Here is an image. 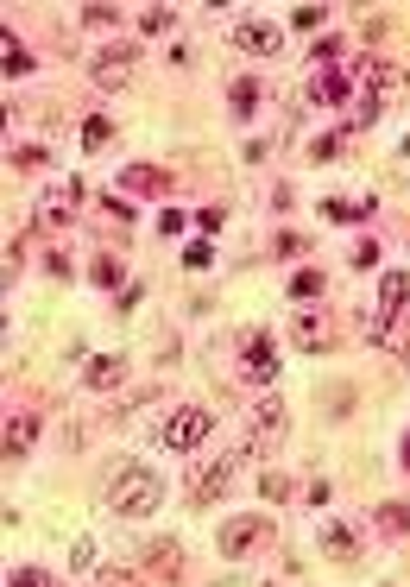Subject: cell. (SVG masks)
<instances>
[{"instance_id": "obj_13", "label": "cell", "mask_w": 410, "mask_h": 587, "mask_svg": "<svg viewBox=\"0 0 410 587\" xmlns=\"http://www.w3.org/2000/svg\"><path fill=\"white\" fill-rule=\"evenodd\" d=\"M272 442H284V405L266 398V405L253 411V442H247V455H266Z\"/></svg>"}, {"instance_id": "obj_32", "label": "cell", "mask_w": 410, "mask_h": 587, "mask_svg": "<svg viewBox=\"0 0 410 587\" xmlns=\"http://www.w3.org/2000/svg\"><path fill=\"white\" fill-rule=\"evenodd\" d=\"M354 266H360V272H373V266H379V247H373V240H360V247H354Z\"/></svg>"}, {"instance_id": "obj_6", "label": "cell", "mask_w": 410, "mask_h": 587, "mask_svg": "<svg viewBox=\"0 0 410 587\" xmlns=\"http://www.w3.org/2000/svg\"><path fill=\"white\" fill-rule=\"evenodd\" d=\"M76 209H83V183L63 177V183H51V190L38 196V228H44V234H51V228H70Z\"/></svg>"}, {"instance_id": "obj_18", "label": "cell", "mask_w": 410, "mask_h": 587, "mask_svg": "<svg viewBox=\"0 0 410 587\" xmlns=\"http://www.w3.org/2000/svg\"><path fill=\"white\" fill-rule=\"evenodd\" d=\"M228 108H234V121H253V108H259V83H253V76H234Z\"/></svg>"}, {"instance_id": "obj_22", "label": "cell", "mask_w": 410, "mask_h": 587, "mask_svg": "<svg viewBox=\"0 0 410 587\" xmlns=\"http://www.w3.org/2000/svg\"><path fill=\"white\" fill-rule=\"evenodd\" d=\"M379 531H392V537H410V512H405V505H379Z\"/></svg>"}, {"instance_id": "obj_9", "label": "cell", "mask_w": 410, "mask_h": 587, "mask_svg": "<svg viewBox=\"0 0 410 587\" xmlns=\"http://www.w3.org/2000/svg\"><path fill=\"white\" fill-rule=\"evenodd\" d=\"M228 38H234V51H247V57H272L278 44H284V32H278L272 19H240Z\"/></svg>"}, {"instance_id": "obj_37", "label": "cell", "mask_w": 410, "mask_h": 587, "mask_svg": "<svg viewBox=\"0 0 410 587\" xmlns=\"http://www.w3.org/2000/svg\"><path fill=\"white\" fill-rule=\"evenodd\" d=\"M398 455H405V467H410V436H405V448H398Z\"/></svg>"}, {"instance_id": "obj_24", "label": "cell", "mask_w": 410, "mask_h": 587, "mask_svg": "<svg viewBox=\"0 0 410 587\" xmlns=\"http://www.w3.org/2000/svg\"><path fill=\"white\" fill-rule=\"evenodd\" d=\"M0 64H6V76H25V70H32V51L6 38V57H0Z\"/></svg>"}, {"instance_id": "obj_21", "label": "cell", "mask_w": 410, "mask_h": 587, "mask_svg": "<svg viewBox=\"0 0 410 587\" xmlns=\"http://www.w3.org/2000/svg\"><path fill=\"white\" fill-rule=\"evenodd\" d=\"M297 347H309V354H322V347H328V335H322V322H316V316H303V322H297Z\"/></svg>"}, {"instance_id": "obj_7", "label": "cell", "mask_w": 410, "mask_h": 587, "mask_svg": "<svg viewBox=\"0 0 410 587\" xmlns=\"http://www.w3.org/2000/svg\"><path fill=\"white\" fill-rule=\"evenodd\" d=\"M266 537H278L272 518H228V524H221V556H234V563H240V556H253Z\"/></svg>"}, {"instance_id": "obj_34", "label": "cell", "mask_w": 410, "mask_h": 587, "mask_svg": "<svg viewBox=\"0 0 410 587\" xmlns=\"http://www.w3.org/2000/svg\"><path fill=\"white\" fill-rule=\"evenodd\" d=\"M196 221H202V228H209V234H215V228H221V221H228V209H221V202H209V209H202V215H196Z\"/></svg>"}, {"instance_id": "obj_23", "label": "cell", "mask_w": 410, "mask_h": 587, "mask_svg": "<svg viewBox=\"0 0 410 587\" xmlns=\"http://www.w3.org/2000/svg\"><path fill=\"white\" fill-rule=\"evenodd\" d=\"M108 140H114L108 121H89V127H83V152H108Z\"/></svg>"}, {"instance_id": "obj_2", "label": "cell", "mask_w": 410, "mask_h": 587, "mask_svg": "<svg viewBox=\"0 0 410 587\" xmlns=\"http://www.w3.org/2000/svg\"><path fill=\"white\" fill-rule=\"evenodd\" d=\"M215 436V417L202 411V405H177V411H164L158 417V448H171V455H190V448H202V442Z\"/></svg>"}, {"instance_id": "obj_10", "label": "cell", "mask_w": 410, "mask_h": 587, "mask_svg": "<svg viewBox=\"0 0 410 587\" xmlns=\"http://www.w3.org/2000/svg\"><path fill=\"white\" fill-rule=\"evenodd\" d=\"M316 550H322L328 563H360V550H366V543H360V531H354V524H341V518H335V524H322V531H316Z\"/></svg>"}, {"instance_id": "obj_14", "label": "cell", "mask_w": 410, "mask_h": 587, "mask_svg": "<svg viewBox=\"0 0 410 587\" xmlns=\"http://www.w3.org/2000/svg\"><path fill=\"white\" fill-rule=\"evenodd\" d=\"M121 379H127V360H121V354H102V360H89V373H83L89 392H114Z\"/></svg>"}, {"instance_id": "obj_36", "label": "cell", "mask_w": 410, "mask_h": 587, "mask_svg": "<svg viewBox=\"0 0 410 587\" xmlns=\"http://www.w3.org/2000/svg\"><path fill=\"white\" fill-rule=\"evenodd\" d=\"M335 152H341V140H335V133H328V140H309V158H335Z\"/></svg>"}, {"instance_id": "obj_26", "label": "cell", "mask_w": 410, "mask_h": 587, "mask_svg": "<svg viewBox=\"0 0 410 587\" xmlns=\"http://www.w3.org/2000/svg\"><path fill=\"white\" fill-rule=\"evenodd\" d=\"M209 259H215V247H209V240H190V247H183V266H190V272H202Z\"/></svg>"}, {"instance_id": "obj_20", "label": "cell", "mask_w": 410, "mask_h": 587, "mask_svg": "<svg viewBox=\"0 0 410 587\" xmlns=\"http://www.w3.org/2000/svg\"><path fill=\"white\" fill-rule=\"evenodd\" d=\"M322 285H328V279H322L316 266H303V272H290V297H297V303H309V297H322Z\"/></svg>"}, {"instance_id": "obj_35", "label": "cell", "mask_w": 410, "mask_h": 587, "mask_svg": "<svg viewBox=\"0 0 410 587\" xmlns=\"http://www.w3.org/2000/svg\"><path fill=\"white\" fill-rule=\"evenodd\" d=\"M158 234H183V209H164L158 215Z\"/></svg>"}, {"instance_id": "obj_39", "label": "cell", "mask_w": 410, "mask_h": 587, "mask_svg": "<svg viewBox=\"0 0 410 587\" xmlns=\"http://www.w3.org/2000/svg\"><path fill=\"white\" fill-rule=\"evenodd\" d=\"M266 587H278V582H266Z\"/></svg>"}, {"instance_id": "obj_17", "label": "cell", "mask_w": 410, "mask_h": 587, "mask_svg": "<svg viewBox=\"0 0 410 587\" xmlns=\"http://www.w3.org/2000/svg\"><path fill=\"white\" fill-rule=\"evenodd\" d=\"M145 569L164 575V582H177V575H183V550H177L171 537H164V543H145Z\"/></svg>"}, {"instance_id": "obj_16", "label": "cell", "mask_w": 410, "mask_h": 587, "mask_svg": "<svg viewBox=\"0 0 410 587\" xmlns=\"http://www.w3.org/2000/svg\"><path fill=\"white\" fill-rule=\"evenodd\" d=\"M32 442H38V417H25V411H19V417H6V430H0V448H6V461H13V455H25Z\"/></svg>"}, {"instance_id": "obj_8", "label": "cell", "mask_w": 410, "mask_h": 587, "mask_svg": "<svg viewBox=\"0 0 410 587\" xmlns=\"http://www.w3.org/2000/svg\"><path fill=\"white\" fill-rule=\"evenodd\" d=\"M405 303H410V272H386V279H379V322H373V341H386V328L398 322Z\"/></svg>"}, {"instance_id": "obj_5", "label": "cell", "mask_w": 410, "mask_h": 587, "mask_svg": "<svg viewBox=\"0 0 410 587\" xmlns=\"http://www.w3.org/2000/svg\"><path fill=\"white\" fill-rule=\"evenodd\" d=\"M139 70V51L133 44H108V51H95L89 57V76H95V89H127Z\"/></svg>"}, {"instance_id": "obj_4", "label": "cell", "mask_w": 410, "mask_h": 587, "mask_svg": "<svg viewBox=\"0 0 410 587\" xmlns=\"http://www.w3.org/2000/svg\"><path fill=\"white\" fill-rule=\"evenodd\" d=\"M240 379H247V386H278V347L259 328L240 335Z\"/></svg>"}, {"instance_id": "obj_15", "label": "cell", "mask_w": 410, "mask_h": 587, "mask_svg": "<svg viewBox=\"0 0 410 587\" xmlns=\"http://www.w3.org/2000/svg\"><path fill=\"white\" fill-rule=\"evenodd\" d=\"M121 183H127V196H164V183H171V177H164L158 164H127V171H121Z\"/></svg>"}, {"instance_id": "obj_19", "label": "cell", "mask_w": 410, "mask_h": 587, "mask_svg": "<svg viewBox=\"0 0 410 587\" xmlns=\"http://www.w3.org/2000/svg\"><path fill=\"white\" fill-rule=\"evenodd\" d=\"M139 32H145V38H164V32H177V13H171V6H145V13H139Z\"/></svg>"}, {"instance_id": "obj_31", "label": "cell", "mask_w": 410, "mask_h": 587, "mask_svg": "<svg viewBox=\"0 0 410 587\" xmlns=\"http://www.w3.org/2000/svg\"><path fill=\"white\" fill-rule=\"evenodd\" d=\"M259 493H266V499H290V480H284V474H266Z\"/></svg>"}, {"instance_id": "obj_33", "label": "cell", "mask_w": 410, "mask_h": 587, "mask_svg": "<svg viewBox=\"0 0 410 587\" xmlns=\"http://www.w3.org/2000/svg\"><path fill=\"white\" fill-rule=\"evenodd\" d=\"M83 25H114V6H83Z\"/></svg>"}, {"instance_id": "obj_30", "label": "cell", "mask_w": 410, "mask_h": 587, "mask_svg": "<svg viewBox=\"0 0 410 587\" xmlns=\"http://www.w3.org/2000/svg\"><path fill=\"white\" fill-rule=\"evenodd\" d=\"M102 587H145L133 569H102Z\"/></svg>"}, {"instance_id": "obj_29", "label": "cell", "mask_w": 410, "mask_h": 587, "mask_svg": "<svg viewBox=\"0 0 410 587\" xmlns=\"http://www.w3.org/2000/svg\"><path fill=\"white\" fill-rule=\"evenodd\" d=\"M322 215L328 221H366V209H354V202H322Z\"/></svg>"}, {"instance_id": "obj_11", "label": "cell", "mask_w": 410, "mask_h": 587, "mask_svg": "<svg viewBox=\"0 0 410 587\" xmlns=\"http://www.w3.org/2000/svg\"><path fill=\"white\" fill-rule=\"evenodd\" d=\"M354 83H360V76H347V70H316V76H309V89H303V95H309V102H316V108H341V102H347V95H354Z\"/></svg>"}, {"instance_id": "obj_38", "label": "cell", "mask_w": 410, "mask_h": 587, "mask_svg": "<svg viewBox=\"0 0 410 587\" xmlns=\"http://www.w3.org/2000/svg\"><path fill=\"white\" fill-rule=\"evenodd\" d=\"M405 158H410V140H405Z\"/></svg>"}, {"instance_id": "obj_25", "label": "cell", "mask_w": 410, "mask_h": 587, "mask_svg": "<svg viewBox=\"0 0 410 587\" xmlns=\"http://www.w3.org/2000/svg\"><path fill=\"white\" fill-rule=\"evenodd\" d=\"M6 587H57L44 569H6Z\"/></svg>"}, {"instance_id": "obj_1", "label": "cell", "mask_w": 410, "mask_h": 587, "mask_svg": "<svg viewBox=\"0 0 410 587\" xmlns=\"http://www.w3.org/2000/svg\"><path fill=\"white\" fill-rule=\"evenodd\" d=\"M108 512L114 518H151L158 505H164V480L145 467V461H133V455H121V461H108Z\"/></svg>"}, {"instance_id": "obj_28", "label": "cell", "mask_w": 410, "mask_h": 587, "mask_svg": "<svg viewBox=\"0 0 410 587\" xmlns=\"http://www.w3.org/2000/svg\"><path fill=\"white\" fill-rule=\"evenodd\" d=\"M322 19H328V6H297V13H290V25H303V32H316Z\"/></svg>"}, {"instance_id": "obj_3", "label": "cell", "mask_w": 410, "mask_h": 587, "mask_svg": "<svg viewBox=\"0 0 410 587\" xmlns=\"http://www.w3.org/2000/svg\"><path fill=\"white\" fill-rule=\"evenodd\" d=\"M360 83H366V89H360V108H354V114H360V127H373V121L386 114V102H398L405 70H398V64H366V70H360Z\"/></svg>"}, {"instance_id": "obj_27", "label": "cell", "mask_w": 410, "mask_h": 587, "mask_svg": "<svg viewBox=\"0 0 410 587\" xmlns=\"http://www.w3.org/2000/svg\"><path fill=\"white\" fill-rule=\"evenodd\" d=\"M95 285H108V291L121 285V259H114V253H102V259H95Z\"/></svg>"}, {"instance_id": "obj_12", "label": "cell", "mask_w": 410, "mask_h": 587, "mask_svg": "<svg viewBox=\"0 0 410 587\" xmlns=\"http://www.w3.org/2000/svg\"><path fill=\"white\" fill-rule=\"evenodd\" d=\"M240 461H247V448H234V455H221V461H215V467H202V474H196V480H190V486H196V505H209V499H221V493H228V480H234V467H240Z\"/></svg>"}]
</instances>
